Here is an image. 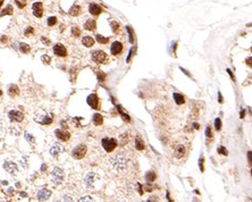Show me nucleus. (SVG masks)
Wrapping results in <instances>:
<instances>
[{
	"label": "nucleus",
	"instance_id": "55",
	"mask_svg": "<svg viewBox=\"0 0 252 202\" xmlns=\"http://www.w3.org/2000/svg\"><path fill=\"white\" fill-rule=\"evenodd\" d=\"M1 95H2V91H1V90H0V97H1Z\"/></svg>",
	"mask_w": 252,
	"mask_h": 202
},
{
	"label": "nucleus",
	"instance_id": "3",
	"mask_svg": "<svg viewBox=\"0 0 252 202\" xmlns=\"http://www.w3.org/2000/svg\"><path fill=\"white\" fill-rule=\"evenodd\" d=\"M86 151H88V148L85 144H83V143H81V144H78L77 147L74 148V150L72 151V157L74 159H77V160H80V159H82V158H84L85 157V154H86Z\"/></svg>",
	"mask_w": 252,
	"mask_h": 202
},
{
	"label": "nucleus",
	"instance_id": "5",
	"mask_svg": "<svg viewBox=\"0 0 252 202\" xmlns=\"http://www.w3.org/2000/svg\"><path fill=\"white\" fill-rule=\"evenodd\" d=\"M97 181H98V175H97L95 173H93V171L89 173V174L86 175L85 180H84L85 187H86V188H91V190H93V188H94V184H95Z\"/></svg>",
	"mask_w": 252,
	"mask_h": 202
},
{
	"label": "nucleus",
	"instance_id": "23",
	"mask_svg": "<svg viewBox=\"0 0 252 202\" xmlns=\"http://www.w3.org/2000/svg\"><path fill=\"white\" fill-rule=\"evenodd\" d=\"M102 122H104V117L100 115V114H94L93 115V123H94V125H101L102 124Z\"/></svg>",
	"mask_w": 252,
	"mask_h": 202
},
{
	"label": "nucleus",
	"instance_id": "12",
	"mask_svg": "<svg viewBox=\"0 0 252 202\" xmlns=\"http://www.w3.org/2000/svg\"><path fill=\"white\" fill-rule=\"evenodd\" d=\"M51 195V191L48 188H42L37 193V200L39 201H47Z\"/></svg>",
	"mask_w": 252,
	"mask_h": 202
},
{
	"label": "nucleus",
	"instance_id": "17",
	"mask_svg": "<svg viewBox=\"0 0 252 202\" xmlns=\"http://www.w3.org/2000/svg\"><path fill=\"white\" fill-rule=\"evenodd\" d=\"M84 29L86 31H94L97 29V22L94 19H88L84 23Z\"/></svg>",
	"mask_w": 252,
	"mask_h": 202
},
{
	"label": "nucleus",
	"instance_id": "52",
	"mask_svg": "<svg viewBox=\"0 0 252 202\" xmlns=\"http://www.w3.org/2000/svg\"><path fill=\"white\" fill-rule=\"evenodd\" d=\"M44 169H47V166H46V165H42V170H44Z\"/></svg>",
	"mask_w": 252,
	"mask_h": 202
},
{
	"label": "nucleus",
	"instance_id": "43",
	"mask_svg": "<svg viewBox=\"0 0 252 202\" xmlns=\"http://www.w3.org/2000/svg\"><path fill=\"white\" fill-rule=\"evenodd\" d=\"M248 160H249V163L252 165V151H249V152H248Z\"/></svg>",
	"mask_w": 252,
	"mask_h": 202
},
{
	"label": "nucleus",
	"instance_id": "30",
	"mask_svg": "<svg viewBox=\"0 0 252 202\" xmlns=\"http://www.w3.org/2000/svg\"><path fill=\"white\" fill-rule=\"evenodd\" d=\"M111 30L114 33H117L119 31V23L116 22V20H112L111 22Z\"/></svg>",
	"mask_w": 252,
	"mask_h": 202
},
{
	"label": "nucleus",
	"instance_id": "57",
	"mask_svg": "<svg viewBox=\"0 0 252 202\" xmlns=\"http://www.w3.org/2000/svg\"><path fill=\"white\" fill-rule=\"evenodd\" d=\"M251 175H252V169H251Z\"/></svg>",
	"mask_w": 252,
	"mask_h": 202
},
{
	"label": "nucleus",
	"instance_id": "9",
	"mask_svg": "<svg viewBox=\"0 0 252 202\" xmlns=\"http://www.w3.org/2000/svg\"><path fill=\"white\" fill-rule=\"evenodd\" d=\"M54 54L58 57H66L67 56V50L61 43H57L54 47Z\"/></svg>",
	"mask_w": 252,
	"mask_h": 202
},
{
	"label": "nucleus",
	"instance_id": "21",
	"mask_svg": "<svg viewBox=\"0 0 252 202\" xmlns=\"http://www.w3.org/2000/svg\"><path fill=\"white\" fill-rule=\"evenodd\" d=\"M8 93H9V95H12V97H16L18 93H19V89H18V86L17 85H15V84L9 85V86H8Z\"/></svg>",
	"mask_w": 252,
	"mask_h": 202
},
{
	"label": "nucleus",
	"instance_id": "41",
	"mask_svg": "<svg viewBox=\"0 0 252 202\" xmlns=\"http://www.w3.org/2000/svg\"><path fill=\"white\" fill-rule=\"evenodd\" d=\"M80 201H93V199L91 197H83L80 199Z\"/></svg>",
	"mask_w": 252,
	"mask_h": 202
},
{
	"label": "nucleus",
	"instance_id": "4",
	"mask_svg": "<svg viewBox=\"0 0 252 202\" xmlns=\"http://www.w3.org/2000/svg\"><path fill=\"white\" fill-rule=\"evenodd\" d=\"M101 144H102V148L106 150V152L110 153L117 147V141L114 137H105V139H102Z\"/></svg>",
	"mask_w": 252,
	"mask_h": 202
},
{
	"label": "nucleus",
	"instance_id": "53",
	"mask_svg": "<svg viewBox=\"0 0 252 202\" xmlns=\"http://www.w3.org/2000/svg\"><path fill=\"white\" fill-rule=\"evenodd\" d=\"M3 1H5V0H0V7L2 6V3H3Z\"/></svg>",
	"mask_w": 252,
	"mask_h": 202
},
{
	"label": "nucleus",
	"instance_id": "27",
	"mask_svg": "<svg viewBox=\"0 0 252 202\" xmlns=\"http://www.w3.org/2000/svg\"><path fill=\"white\" fill-rule=\"evenodd\" d=\"M95 39H97V41H98L100 44H106V43L109 42V37H102V35H100V34H97V35H95Z\"/></svg>",
	"mask_w": 252,
	"mask_h": 202
},
{
	"label": "nucleus",
	"instance_id": "44",
	"mask_svg": "<svg viewBox=\"0 0 252 202\" xmlns=\"http://www.w3.org/2000/svg\"><path fill=\"white\" fill-rule=\"evenodd\" d=\"M41 41H42L43 43H47L46 46H49V44H50V41H49L48 39H46V37H41Z\"/></svg>",
	"mask_w": 252,
	"mask_h": 202
},
{
	"label": "nucleus",
	"instance_id": "32",
	"mask_svg": "<svg viewBox=\"0 0 252 202\" xmlns=\"http://www.w3.org/2000/svg\"><path fill=\"white\" fill-rule=\"evenodd\" d=\"M217 151H218V153L221 154V156H227V154H228V151H227V149L225 147H219Z\"/></svg>",
	"mask_w": 252,
	"mask_h": 202
},
{
	"label": "nucleus",
	"instance_id": "36",
	"mask_svg": "<svg viewBox=\"0 0 252 202\" xmlns=\"http://www.w3.org/2000/svg\"><path fill=\"white\" fill-rule=\"evenodd\" d=\"M215 129H216L217 131H220V129H221V122H220L219 118H216V119H215Z\"/></svg>",
	"mask_w": 252,
	"mask_h": 202
},
{
	"label": "nucleus",
	"instance_id": "31",
	"mask_svg": "<svg viewBox=\"0 0 252 202\" xmlns=\"http://www.w3.org/2000/svg\"><path fill=\"white\" fill-rule=\"evenodd\" d=\"M72 34L74 37H80L81 35V30L78 29V26H73L72 27Z\"/></svg>",
	"mask_w": 252,
	"mask_h": 202
},
{
	"label": "nucleus",
	"instance_id": "54",
	"mask_svg": "<svg viewBox=\"0 0 252 202\" xmlns=\"http://www.w3.org/2000/svg\"><path fill=\"white\" fill-rule=\"evenodd\" d=\"M247 26H248V27H251V26H252V23H250V24H248Z\"/></svg>",
	"mask_w": 252,
	"mask_h": 202
},
{
	"label": "nucleus",
	"instance_id": "14",
	"mask_svg": "<svg viewBox=\"0 0 252 202\" xmlns=\"http://www.w3.org/2000/svg\"><path fill=\"white\" fill-rule=\"evenodd\" d=\"M3 168H5L6 171L10 173L12 175H15L16 171H17V165L15 163H13V161H6L3 164Z\"/></svg>",
	"mask_w": 252,
	"mask_h": 202
},
{
	"label": "nucleus",
	"instance_id": "40",
	"mask_svg": "<svg viewBox=\"0 0 252 202\" xmlns=\"http://www.w3.org/2000/svg\"><path fill=\"white\" fill-rule=\"evenodd\" d=\"M245 64H247L249 67H251V68H252V57H250V58H247V60H245Z\"/></svg>",
	"mask_w": 252,
	"mask_h": 202
},
{
	"label": "nucleus",
	"instance_id": "2",
	"mask_svg": "<svg viewBox=\"0 0 252 202\" xmlns=\"http://www.w3.org/2000/svg\"><path fill=\"white\" fill-rule=\"evenodd\" d=\"M64 178H65V174H64V170L59 167H54L51 171V181L54 185H59L64 182Z\"/></svg>",
	"mask_w": 252,
	"mask_h": 202
},
{
	"label": "nucleus",
	"instance_id": "50",
	"mask_svg": "<svg viewBox=\"0 0 252 202\" xmlns=\"http://www.w3.org/2000/svg\"><path fill=\"white\" fill-rule=\"evenodd\" d=\"M244 115H245V111L244 110H242L240 112V117H241V118H244Z\"/></svg>",
	"mask_w": 252,
	"mask_h": 202
},
{
	"label": "nucleus",
	"instance_id": "7",
	"mask_svg": "<svg viewBox=\"0 0 252 202\" xmlns=\"http://www.w3.org/2000/svg\"><path fill=\"white\" fill-rule=\"evenodd\" d=\"M8 117L12 122L14 123H20L23 119H24V115L22 111L18 110H10L8 112Z\"/></svg>",
	"mask_w": 252,
	"mask_h": 202
},
{
	"label": "nucleus",
	"instance_id": "34",
	"mask_svg": "<svg viewBox=\"0 0 252 202\" xmlns=\"http://www.w3.org/2000/svg\"><path fill=\"white\" fill-rule=\"evenodd\" d=\"M25 139H26V141H29L31 144H34V137H33L31 134L25 133Z\"/></svg>",
	"mask_w": 252,
	"mask_h": 202
},
{
	"label": "nucleus",
	"instance_id": "58",
	"mask_svg": "<svg viewBox=\"0 0 252 202\" xmlns=\"http://www.w3.org/2000/svg\"><path fill=\"white\" fill-rule=\"evenodd\" d=\"M251 52H252V47H251Z\"/></svg>",
	"mask_w": 252,
	"mask_h": 202
},
{
	"label": "nucleus",
	"instance_id": "19",
	"mask_svg": "<svg viewBox=\"0 0 252 202\" xmlns=\"http://www.w3.org/2000/svg\"><path fill=\"white\" fill-rule=\"evenodd\" d=\"M52 120H54V118H52V115H44V116H42V119L41 120H37L40 124H42V125H50L51 123H52Z\"/></svg>",
	"mask_w": 252,
	"mask_h": 202
},
{
	"label": "nucleus",
	"instance_id": "29",
	"mask_svg": "<svg viewBox=\"0 0 252 202\" xmlns=\"http://www.w3.org/2000/svg\"><path fill=\"white\" fill-rule=\"evenodd\" d=\"M145 178H146V181L148 182H153L155 180H156V174H155V171H149L146 175H145Z\"/></svg>",
	"mask_w": 252,
	"mask_h": 202
},
{
	"label": "nucleus",
	"instance_id": "38",
	"mask_svg": "<svg viewBox=\"0 0 252 202\" xmlns=\"http://www.w3.org/2000/svg\"><path fill=\"white\" fill-rule=\"evenodd\" d=\"M126 29H127V31H128V33H129V41H131V42H133V41H134V37H133V31L131 30V27H129V26H127Z\"/></svg>",
	"mask_w": 252,
	"mask_h": 202
},
{
	"label": "nucleus",
	"instance_id": "8",
	"mask_svg": "<svg viewBox=\"0 0 252 202\" xmlns=\"http://www.w3.org/2000/svg\"><path fill=\"white\" fill-rule=\"evenodd\" d=\"M86 101H88V105L90 106L91 108H93V109H99V98H98V95H97L95 93L90 94V95L88 97Z\"/></svg>",
	"mask_w": 252,
	"mask_h": 202
},
{
	"label": "nucleus",
	"instance_id": "16",
	"mask_svg": "<svg viewBox=\"0 0 252 202\" xmlns=\"http://www.w3.org/2000/svg\"><path fill=\"white\" fill-rule=\"evenodd\" d=\"M185 147H184V144H177V147L175 149V152H174V156L177 158V159H180L182 158L184 154H185Z\"/></svg>",
	"mask_w": 252,
	"mask_h": 202
},
{
	"label": "nucleus",
	"instance_id": "11",
	"mask_svg": "<svg viewBox=\"0 0 252 202\" xmlns=\"http://www.w3.org/2000/svg\"><path fill=\"white\" fill-rule=\"evenodd\" d=\"M43 5L42 2H34L33 6H32V9H33V15L37 17V18H41L42 17V14H43Z\"/></svg>",
	"mask_w": 252,
	"mask_h": 202
},
{
	"label": "nucleus",
	"instance_id": "42",
	"mask_svg": "<svg viewBox=\"0 0 252 202\" xmlns=\"http://www.w3.org/2000/svg\"><path fill=\"white\" fill-rule=\"evenodd\" d=\"M32 33H33V29L30 26V27L25 31V35H30V34H32Z\"/></svg>",
	"mask_w": 252,
	"mask_h": 202
},
{
	"label": "nucleus",
	"instance_id": "49",
	"mask_svg": "<svg viewBox=\"0 0 252 202\" xmlns=\"http://www.w3.org/2000/svg\"><path fill=\"white\" fill-rule=\"evenodd\" d=\"M218 98H219V99H218V101L221 103V102H223V98H221V93H220V92L218 93Z\"/></svg>",
	"mask_w": 252,
	"mask_h": 202
},
{
	"label": "nucleus",
	"instance_id": "51",
	"mask_svg": "<svg viewBox=\"0 0 252 202\" xmlns=\"http://www.w3.org/2000/svg\"><path fill=\"white\" fill-rule=\"evenodd\" d=\"M193 127H194V129H200V126H199V124H197V123H194V124H193Z\"/></svg>",
	"mask_w": 252,
	"mask_h": 202
},
{
	"label": "nucleus",
	"instance_id": "46",
	"mask_svg": "<svg viewBox=\"0 0 252 202\" xmlns=\"http://www.w3.org/2000/svg\"><path fill=\"white\" fill-rule=\"evenodd\" d=\"M60 125L63 126V129H67V126H66V122H65V120H61V122H60Z\"/></svg>",
	"mask_w": 252,
	"mask_h": 202
},
{
	"label": "nucleus",
	"instance_id": "33",
	"mask_svg": "<svg viewBox=\"0 0 252 202\" xmlns=\"http://www.w3.org/2000/svg\"><path fill=\"white\" fill-rule=\"evenodd\" d=\"M47 23H48L49 26H54V24L57 23V18H56L54 16H50V17L48 18V22H47Z\"/></svg>",
	"mask_w": 252,
	"mask_h": 202
},
{
	"label": "nucleus",
	"instance_id": "22",
	"mask_svg": "<svg viewBox=\"0 0 252 202\" xmlns=\"http://www.w3.org/2000/svg\"><path fill=\"white\" fill-rule=\"evenodd\" d=\"M82 43H83L85 47L90 48V47H92V46L94 44V39L91 37H84L82 39Z\"/></svg>",
	"mask_w": 252,
	"mask_h": 202
},
{
	"label": "nucleus",
	"instance_id": "47",
	"mask_svg": "<svg viewBox=\"0 0 252 202\" xmlns=\"http://www.w3.org/2000/svg\"><path fill=\"white\" fill-rule=\"evenodd\" d=\"M227 72H228V74L231 75V77H232V80H233V81H234V82H235V77H234V75H233V73H232V71H231V69H227Z\"/></svg>",
	"mask_w": 252,
	"mask_h": 202
},
{
	"label": "nucleus",
	"instance_id": "37",
	"mask_svg": "<svg viewBox=\"0 0 252 202\" xmlns=\"http://www.w3.org/2000/svg\"><path fill=\"white\" fill-rule=\"evenodd\" d=\"M98 78H99L100 82H104L105 78H106V75L102 73V72H98Z\"/></svg>",
	"mask_w": 252,
	"mask_h": 202
},
{
	"label": "nucleus",
	"instance_id": "1",
	"mask_svg": "<svg viewBox=\"0 0 252 202\" xmlns=\"http://www.w3.org/2000/svg\"><path fill=\"white\" fill-rule=\"evenodd\" d=\"M129 160L126 157L125 154H123V152H119L118 154H116L115 157H112L109 160V165L111 167V169L117 173V174H124L129 169Z\"/></svg>",
	"mask_w": 252,
	"mask_h": 202
},
{
	"label": "nucleus",
	"instance_id": "28",
	"mask_svg": "<svg viewBox=\"0 0 252 202\" xmlns=\"http://www.w3.org/2000/svg\"><path fill=\"white\" fill-rule=\"evenodd\" d=\"M135 148H136V150H139V151H141V150L144 149L143 141H142L140 137H136V140H135Z\"/></svg>",
	"mask_w": 252,
	"mask_h": 202
},
{
	"label": "nucleus",
	"instance_id": "20",
	"mask_svg": "<svg viewBox=\"0 0 252 202\" xmlns=\"http://www.w3.org/2000/svg\"><path fill=\"white\" fill-rule=\"evenodd\" d=\"M81 12H82V8H81V6H78V5H74L72 6V8L69 9V15H72V16H78L80 14H81Z\"/></svg>",
	"mask_w": 252,
	"mask_h": 202
},
{
	"label": "nucleus",
	"instance_id": "48",
	"mask_svg": "<svg viewBox=\"0 0 252 202\" xmlns=\"http://www.w3.org/2000/svg\"><path fill=\"white\" fill-rule=\"evenodd\" d=\"M64 201H73V199L71 197H64V199H63Z\"/></svg>",
	"mask_w": 252,
	"mask_h": 202
},
{
	"label": "nucleus",
	"instance_id": "26",
	"mask_svg": "<svg viewBox=\"0 0 252 202\" xmlns=\"http://www.w3.org/2000/svg\"><path fill=\"white\" fill-rule=\"evenodd\" d=\"M19 50L23 52V54H27V52H30V50H31V48H30V46L29 44H26V43H19Z\"/></svg>",
	"mask_w": 252,
	"mask_h": 202
},
{
	"label": "nucleus",
	"instance_id": "35",
	"mask_svg": "<svg viewBox=\"0 0 252 202\" xmlns=\"http://www.w3.org/2000/svg\"><path fill=\"white\" fill-rule=\"evenodd\" d=\"M41 60L44 63V64H47V65H49L50 64V61H51V59H50V57L47 55H43L41 57Z\"/></svg>",
	"mask_w": 252,
	"mask_h": 202
},
{
	"label": "nucleus",
	"instance_id": "45",
	"mask_svg": "<svg viewBox=\"0 0 252 202\" xmlns=\"http://www.w3.org/2000/svg\"><path fill=\"white\" fill-rule=\"evenodd\" d=\"M200 169H201V171H203V158L200 159Z\"/></svg>",
	"mask_w": 252,
	"mask_h": 202
},
{
	"label": "nucleus",
	"instance_id": "24",
	"mask_svg": "<svg viewBox=\"0 0 252 202\" xmlns=\"http://www.w3.org/2000/svg\"><path fill=\"white\" fill-rule=\"evenodd\" d=\"M174 99H175V102L177 105H184L185 103V99L184 97L180 94V93H174Z\"/></svg>",
	"mask_w": 252,
	"mask_h": 202
},
{
	"label": "nucleus",
	"instance_id": "10",
	"mask_svg": "<svg viewBox=\"0 0 252 202\" xmlns=\"http://www.w3.org/2000/svg\"><path fill=\"white\" fill-rule=\"evenodd\" d=\"M54 134H56V136H57L60 141H64V142H66V141H68V140L71 139V134H69V132H67V131L56 129V131H54Z\"/></svg>",
	"mask_w": 252,
	"mask_h": 202
},
{
	"label": "nucleus",
	"instance_id": "56",
	"mask_svg": "<svg viewBox=\"0 0 252 202\" xmlns=\"http://www.w3.org/2000/svg\"><path fill=\"white\" fill-rule=\"evenodd\" d=\"M0 140H1V135H0Z\"/></svg>",
	"mask_w": 252,
	"mask_h": 202
},
{
	"label": "nucleus",
	"instance_id": "6",
	"mask_svg": "<svg viewBox=\"0 0 252 202\" xmlns=\"http://www.w3.org/2000/svg\"><path fill=\"white\" fill-rule=\"evenodd\" d=\"M92 59L95 61V63H99V64H104L106 60H107V55L101 51V50H95L92 52Z\"/></svg>",
	"mask_w": 252,
	"mask_h": 202
},
{
	"label": "nucleus",
	"instance_id": "13",
	"mask_svg": "<svg viewBox=\"0 0 252 202\" xmlns=\"http://www.w3.org/2000/svg\"><path fill=\"white\" fill-rule=\"evenodd\" d=\"M110 51H111V55L114 56L119 55L123 51V44L121 42H118V41H115L111 44V47H110Z\"/></svg>",
	"mask_w": 252,
	"mask_h": 202
},
{
	"label": "nucleus",
	"instance_id": "15",
	"mask_svg": "<svg viewBox=\"0 0 252 202\" xmlns=\"http://www.w3.org/2000/svg\"><path fill=\"white\" fill-rule=\"evenodd\" d=\"M89 12H90L91 15L98 16V15H100L102 13V8H101V6H99L97 3H91L90 6H89Z\"/></svg>",
	"mask_w": 252,
	"mask_h": 202
},
{
	"label": "nucleus",
	"instance_id": "25",
	"mask_svg": "<svg viewBox=\"0 0 252 202\" xmlns=\"http://www.w3.org/2000/svg\"><path fill=\"white\" fill-rule=\"evenodd\" d=\"M10 14H13V6H10V5H8L6 8H3L2 9V12L0 13V17H2V16H6V15H10Z\"/></svg>",
	"mask_w": 252,
	"mask_h": 202
},
{
	"label": "nucleus",
	"instance_id": "18",
	"mask_svg": "<svg viewBox=\"0 0 252 202\" xmlns=\"http://www.w3.org/2000/svg\"><path fill=\"white\" fill-rule=\"evenodd\" d=\"M63 150H64V148L61 147L60 144H54V147L50 149V154L52 156V157H57L59 153H61L63 152Z\"/></svg>",
	"mask_w": 252,
	"mask_h": 202
},
{
	"label": "nucleus",
	"instance_id": "39",
	"mask_svg": "<svg viewBox=\"0 0 252 202\" xmlns=\"http://www.w3.org/2000/svg\"><path fill=\"white\" fill-rule=\"evenodd\" d=\"M206 135H207V137H208V139H210V137L212 136V135H211V129H210L209 126L206 129Z\"/></svg>",
	"mask_w": 252,
	"mask_h": 202
}]
</instances>
